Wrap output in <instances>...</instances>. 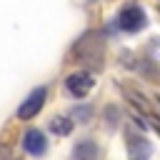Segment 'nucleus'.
<instances>
[{
    "label": "nucleus",
    "instance_id": "nucleus-3",
    "mask_svg": "<svg viewBox=\"0 0 160 160\" xmlns=\"http://www.w3.org/2000/svg\"><path fill=\"white\" fill-rule=\"evenodd\" d=\"M92 85H95V80H92L90 72H72V75L65 78V90L72 98H85L92 90Z\"/></svg>",
    "mask_w": 160,
    "mask_h": 160
},
{
    "label": "nucleus",
    "instance_id": "nucleus-7",
    "mask_svg": "<svg viewBox=\"0 0 160 160\" xmlns=\"http://www.w3.org/2000/svg\"><path fill=\"white\" fill-rule=\"evenodd\" d=\"M72 130V118H65V115H58L50 120V132L52 135H70Z\"/></svg>",
    "mask_w": 160,
    "mask_h": 160
},
{
    "label": "nucleus",
    "instance_id": "nucleus-5",
    "mask_svg": "<svg viewBox=\"0 0 160 160\" xmlns=\"http://www.w3.org/2000/svg\"><path fill=\"white\" fill-rule=\"evenodd\" d=\"M22 150H25L28 155H32V158H40V155L48 150V140H45V135H42L40 130L30 128V130L22 135Z\"/></svg>",
    "mask_w": 160,
    "mask_h": 160
},
{
    "label": "nucleus",
    "instance_id": "nucleus-1",
    "mask_svg": "<svg viewBox=\"0 0 160 160\" xmlns=\"http://www.w3.org/2000/svg\"><path fill=\"white\" fill-rule=\"evenodd\" d=\"M115 25L122 30V32H138L148 25V18H145V10L140 5H125L118 15H115Z\"/></svg>",
    "mask_w": 160,
    "mask_h": 160
},
{
    "label": "nucleus",
    "instance_id": "nucleus-9",
    "mask_svg": "<svg viewBox=\"0 0 160 160\" xmlns=\"http://www.w3.org/2000/svg\"><path fill=\"white\" fill-rule=\"evenodd\" d=\"M0 160H12V158H10V152H8L5 148H0Z\"/></svg>",
    "mask_w": 160,
    "mask_h": 160
},
{
    "label": "nucleus",
    "instance_id": "nucleus-4",
    "mask_svg": "<svg viewBox=\"0 0 160 160\" xmlns=\"http://www.w3.org/2000/svg\"><path fill=\"white\" fill-rule=\"evenodd\" d=\"M125 145H128V155H130V160H150L152 148H150V140H145L142 135L128 130V135H125Z\"/></svg>",
    "mask_w": 160,
    "mask_h": 160
},
{
    "label": "nucleus",
    "instance_id": "nucleus-2",
    "mask_svg": "<svg viewBox=\"0 0 160 160\" xmlns=\"http://www.w3.org/2000/svg\"><path fill=\"white\" fill-rule=\"evenodd\" d=\"M45 95H48V88H35L25 100H22V105L18 108V118L20 120H30V118H35L38 112H40V108L45 105Z\"/></svg>",
    "mask_w": 160,
    "mask_h": 160
},
{
    "label": "nucleus",
    "instance_id": "nucleus-8",
    "mask_svg": "<svg viewBox=\"0 0 160 160\" xmlns=\"http://www.w3.org/2000/svg\"><path fill=\"white\" fill-rule=\"evenodd\" d=\"M88 115H90V110H88V108H75V110H72V115H70V118H72V120H75V118H78V120H80V118H88ZM80 122H82V120H80Z\"/></svg>",
    "mask_w": 160,
    "mask_h": 160
},
{
    "label": "nucleus",
    "instance_id": "nucleus-6",
    "mask_svg": "<svg viewBox=\"0 0 160 160\" xmlns=\"http://www.w3.org/2000/svg\"><path fill=\"white\" fill-rule=\"evenodd\" d=\"M100 158V145L90 138H82L72 145V152H70V160H98Z\"/></svg>",
    "mask_w": 160,
    "mask_h": 160
}]
</instances>
